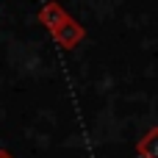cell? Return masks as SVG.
<instances>
[{
  "mask_svg": "<svg viewBox=\"0 0 158 158\" xmlns=\"http://www.w3.org/2000/svg\"><path fill=\"white\" fill-rule=\"evenodd\" d=\"M136 153H139V158H158V125L150 128L136 142Z\"/></svg>",
  "mask_w": 158,
  "mask_h": 158,
  "instance_id": "obj_3",
  "label": "cell"
},
{
  "mask_svg": "<svg viewBox=\"0 0 158 158\" xmlns=\"http://www.w3.org/2000/svg\"><path fill=\"white\" fill-rule=\"evenodd\" d=\"M0 158H14V156H11L8 150H0Z\"/></svg>",
  "mask_w": 158,
  "mask_h": 158,
  "instance_id": "obj_4",
  "label": "cell"
},
{
  "mask_svg": "<svg viewBox=\"0 0 158 158\" xmlns=\"http://www.w3.org/2000/svg\"><path fill=\"white\" fill-rule=\"evenodd\" d=\"M36 19H39V25H42V28H47V31L53 33L58 25H64V22L69 19V11H67L61 3H56V0H47V3L39 8Z\"/></svg>",
  "mask_w": 158,
  "mask_h": 158,
  "instance_id": "obj_2",
  "label": "cell"
},
{
  "mask_svg": "<svg viewBox=\"0 0 158 158\" xmlns=\"http://www.w3.org/2000/svg\"><path fill=\"white\" fill-rule=\"evenodd\" d=\"M50 36L56 39V44H58L61 50H75V47L86 39V28H83L75 17H69V19H67L64 25H58Z\"/></svg>",
  "mask_w": 158,
  "mask_h": 158,
  "instance_id": "obj_1",
  "label": "cell"
}]
</instances>
